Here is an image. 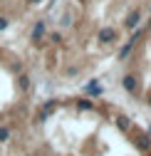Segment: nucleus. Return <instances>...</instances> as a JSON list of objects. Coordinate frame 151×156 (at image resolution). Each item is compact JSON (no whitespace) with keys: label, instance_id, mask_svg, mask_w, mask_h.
Listing matches in <instances>:
<instances>
[{"label":"nucleus","instance_id":"1","mask_svg":"<svg viewBox=\"0 0 151 156\" xmlns=\"http://www.w3.org/2000/svg\"><path fill=\"white\" fill-rule=\"evenodd\" d=\"M8 139V129H0V141H5Z\"/></svg>","mask_w":151,"mask_h":156}]
</instances>
